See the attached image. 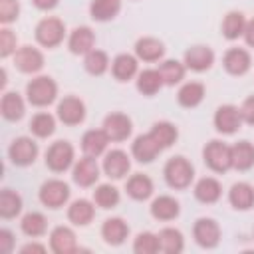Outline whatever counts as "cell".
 <instances>
[{
    "instance_id": "29",
    "label": "cell",
    "mask_w": 254,
    "mask_h": 254,
    "mask_svg": "<svg viewBox=\"0 0 254 254\" xmlns=\"http://www.w3.org/2000/svg\"><path fill=\"white\" fill-rule=\"evenodd\" d=\"M232 167L238 171H248L254 167V145L248 141H240L232 147Z\"/></svg>"
},
{
    "instance_id": "5",
    "label": "cell",
    "mask_w": 254,
    "mask_h": 254,
    "mask_svg": "<svg viewBox=\"0 0 254 254\" xmlns=\"http://www.w3.org/2000/svg\"><path fill=\"white\" fill-rule=\"evenodd\" d=\"M73 163V147L67 141H56L46 151V165L54 173H64Z\"/></svg>"
},
{
    "instance_id": "36",
    "label": "cell",
    "mask_w": 254,
    "mask_h": 254,
    "mask_svg": "<svg viewBox=\"0 0 254 254\" xmlns=\"http://www.w3.org/2000/svg\"><path fill=\"white\" fill-rule=\"evenodd\" d=\"M246 20L242 12H228L222 20V34L228 40H236L238 36H244Z\"/></svg>"
},
{
    "instance_id": "44",
    "label": "cell",
    "mask_w": 254,
    "mask_h": 254,
    "mask_svg": "<svg viewBox=\"0 0 254 254\" xmlns=\"http://www.w3.org/2000/svg\"><path fill=\"white\" fill-rule=\"evenodd\" d=\"M10 54H16V36L12 30L2 28L0 30V56L8 58Z\"/></svg>"
},
{
    "instance_id": "41",
    "label": "cell",
    "mask_w": 254,
    "mask_h": 254,
    "mask_svg": "<svg viewBox=\"0 0 254 254\" xmlns=\"http://www.w3.org/2000/svg\"><path fill=\"white\" fill-rule=\"evenodd\" d=\"M93 200L101 208H113L119 202V190L113 185H99L93 190Z\"/></svg>"
},
{
    "instance_id": "14",
    "label": "cell",
    "mask_w": 254,
    "mask_h": 254,
    "mask_svg": "<svg viewBox=\"0 0 254 254\" xmlns=\"http://www.w3.org/2000/svg\"><path fill=\"white\" fill-rule=\"evenodd\" d=\"M129 167H131V161H129L127 153L121 151V149L109 151V153L105 155V159H103V171H105V175L111 177V179H123V177L127 175Z\"/></svg>"
},
{
    "instance_id": "16",
    "label": "cell",
    "mask_w": 254,
    "mask_h": 254,
    "mask_svg": "<svg viewBox=\"0 0 254 254\" xmlns=\"http://www.w3.org/2000/svg\"><path fill=\"white\" fill-rule=\"evenodd\" d=\"M50 246L58 254H71V252H75L77 242H75L73 230L67 228V226H56L52 230V234H50Z\"/></svg>"
},
{
    "instance_id": "23",
    "label": "cell",
    "mask_w": 254,
    "mask_h": 254,
    "mask_svg": "<svg viewBox=\"0 0 254 254\" xmlns=\"http://www.w3.org/2000/svg\"><path fill=\"white\" fill-rule=\"evenodd\" d=\"M93 44H95V36L87 26L75 28L69 36V42H67V46L73 54H87L93 50Z\"/></svg>"
},
{
    "instance_id": "11",
    "label": "cell",
    "mask_w": 254,
    "mask_h": 254,
    "mask_svg": "<svg viewBox=\"0 0 254 254\" xmlns=\"http://www.w3.org/2000/svg\"><path fill=\"white\" fill-rule=\"evenodd\" d=\"M58 117L60 121H64L65 125H77L83 121L85 117V105L81 99L67 95L58 103Z\"/></svg>"
},
{
    "instance_id": "30",
    "label": "cell",
    "mask_w": 254,
    "mask_h": 254,
    "mask_svg": "<svg viewBox=\"0 0 254 254\" xmlns=\"http://www.w3.org/2000/svg\"><path fill=\"white\" fill-rule=\"evenodd\" d=\"M111 71H113L115 79L127 81L137 73V60L129 54H119L111 64Z\"/></svg>"
},
{
    "instance_id": "32",
    "label": "cell",
    "mask_w": 254,
    "mask_h": 254,
    "mask_svg": "<svg viewBox=\"0 0 254 254\" xmlns=\"http://www.w3.org/2000/svg\"><path fill=\"white\" fill-rule=\"evenodd\" d=\"M202 97H204V85L198 83V81L185 83L179 89V95H177V99H179V103L183 107H196L202 101Z\"/></svg>"
},
{
    "instance_id": "27",
    "label": "cell",
    "mask_w": 254,
    "mask_h": 254,
    "mask_svg": "<svg viewBox=\"0 0 254 254\" xmlns=\"http://www.w3.org/2000/svg\"><path fill=\"white\" fill-rule=\"evenodd\" d=\"M93 216H95V208H93V204H91L89 200H85V198L73 200L71 206L67 208V218H69L73 224H77V226L89 224V222L93 220Z\"/></svg>"
},
{
    "instance_id": "31",
    "label": "cell",
    "mask_w": 254,
    "mask_h": 254,
    "mask_svg": "<svg viewBox=\"0 0 254 254\" xmlns=\"http://www.w3.org/2000/svg\"><path fill=\"white\" fill-rule=\"evenodd\" d=\"M119 10H121V0H93L89 6L91 18L97 22H107L115 18Z\"/></svg>"
},
{
    "instance_id": "21",
    "label": "cell",
    "mask_w": 254,
    "mask_h": 254,
    "mask_svg": "<svg viewBox=\"0 0 254 254\" xmlns=\"http://www.w3.org/2000/svg\"><path fill=\"white\" fill-rule=\"evenodd\" d=\"M127 234H129V226H127V222L123 218H107L103 222V226H101L103 240L107 244H113V246L121 244L127 238Z\"/></svg>"
},
{
    "instance_id": "15",
    "label": "cell",
    "mask_w": 254,
    "mask_h": 254,
    "mask_svg": "<svg viewBox=\"0 0 254 254\" xmlns=\"http://www.w3.org/2000/svg\"><path fill=\"white\" fill-rule=\"evenodd\" d=\"M99 177V167L95 163V157L85 155L83 159H79L73 167V181L79 187H91Z\"/></svg>"
},
{
    "instance_id": "24",
    "label": "cell",
    "mask_w": 254,
    "mask_h": 254,
    "mask_svg": "<svg viewBox=\"0 0 254 254\" xmlns=\"http://www.w3.org/2000/svg\"><path fill=\"white\" fill-rule=\"evenodd\" d=\"M220 194H222V187H220V183H218L216 179H212V177H204V179H200V181L194 185V196H196L200 202H204V204L216 202V200L220 198Z\"/></svg>"
},
{
    "instance_id": "10",
    "label": "cell",
    "mask_w": 254,
    "mask_h": 254,
    "mask_svg": "<svg viewBox=\"0 0 254 254\" xmlns=\"http://www.w3.org/2000/svg\"><path fill=\"white\" fill-rule=\"evenodd\" d=\"M14 64L24 73H36L44 67V56L40 50H36L32 46H22L14 54Z\"/></svg>"
},
{
    "instance_id": "13",
    "label": "cell",
    "mask_w": 254,
    "mask_h": 254,
    "mask_svg": "<svg viewBox=\"0 0 254 254\" xmlns=\"http://www.w3.org/2000/svg\"><path fill=\"white\" fill-rule=\"evenodd\" d=\"M161 151H163V147L155 141V137H153L151 133L139 135V137L133 141V147H131V153H133V157H135L139 163H151Z\"/></svg>"
},
{
    "instance_id": "2",
    "label": "cell",
    "mask_w": 254,
    "mask_h": 254,
    "mask_svg": "<svg viewBox=\"0 0 254 254\" xmlns=\"http://www.w3.org/2000/svg\"><path fill=\"white\" fill-rule=\"evenodd\" d=\"M194 177L192 165L185 157H173L165 165V181L173 189H187Z\"/></svg>"
},
{
    "instance_id": "39",
    "label": "cell",
    "mask_w": 254,
    "mask_h": 254,
    "mask_svg": "<svg viewBox=\"0 0 254 254\" xmlns=\"http://www.w3.org/2000/svg\"><path fill=\"white\" fill-rule=\"evenodd\" d=\"M83 65H85V69H87L91 75H101V73L109 67V58H107L105 52L93 48L91 52L85 54V62H83Z\"/></svg>"
},
{
    "instance_id": "8",
    "label": "cell",
    "mask_w": 254,
    "mask_h": 254,
    "mask_svg": "<svg viewBox=\"0 0 254 254\" xmlns=\"http://www.w3.org/2000/svg\"><path fill=\"white\" fill-rule=\"evenodd\" d=\"M242 121H244L242 113L234 105H220L216 109V113H214V127H216V131H220L224 135L236 133L240 129Z\"/></svg>"
},
{
    "instance_id": "43",
    "label": "cell",
    "mask_w": 254,
    "mask_h": 254,
    "mask_svg": "<svg viewBox=\"0 0 254 254\" xmlns=\"http://www.w3.org/2000/svg\"><path fill=\"white\" fill-rule=\"evenodd\" d=\"M133 250L137 254H155L159 252V236L153 234V232H141L135 242H133Z\"/></svg>"
},
{
    "instance_id": "22",
    "label": "cell",
    "mask_w": 254,
    "mask_h": 254,
    "mask_svg": "<svg viewBox=\"0 0 254 254\" xmlns=\"http://www.w3.org/2000/svg\"><path fill=\"white\" fill-rule=\"evenodd\" d=\"M228 200L236 210H248L254 206V189L248 183H236L228 192Z\"/></svg>"
},
{
    "instance_id": "48",
    "label": "cell",
    "mask_w": 254,
    "mask_h": 254,
    "mask_svg": "<svg viewBox=\"0 0 254 254\" xmlns=\"http://www.w3.org/2000/svg\"><path fill=\"white\" fill-rule=\"evenodd\" d=\"M244 40L248 46L254 48V18L250 22H246V28H244Z\"/></svg>"
},
{
    "instance_id": "47",
    "label": "cell",
    "mask_w": 254,
    "mask_h": 254,
    "mask_svg": "<svg viewBox=\"0 0 254 254\" xmlns=\"http://www.w3.org/2000/svg\"><path fill=\"white\" fill-rule=\"evenodd\" d=\"M12 246H14V234L8 228H2L0 230V252L8 254L12 252Z\"/></svg>"
},
{
    "instance_id": "50",
    "label": "cell",
    "mask_w": 254,
    "mask_h": 254,
    "mask_svg": "<svg viewBox=\"0 0 254 254\" xmlns=\"http://www.w3.org/2000/svg\"><path fill=\"white\" fill-rule=\"evenodd\" d=\"M46 250V246H42V244H26V246H22V254H28V252H44Z\"/></svg>"
},
{
    "instance_id": "35",
    "label": "cell",
    "mask_w": 254,
    "mask_h": 254,
    "mask_svg": "<svg viewBox=\"0 0 254 254\" xmlns=\"http://www.w3.org/2000/svg\"><path fill=\"white\" fill-rule=\"evenodd\" d=\"M163 77L159 73V69H143L137 77V89L145 95H155L161 87H163Z\"/></svg>"
},
{
    "instance_id": "38",
    "label": "cell",
    "mask_w": 254,
    "mask_h": 254,
    "mask_svg": "<svg viewBox=\"0 0 254 254\" xmlns=\"http://www.w3.org/2000/svg\"><path fill=\"white\" fill-rule=\"evenodd\" d=\"M20 226H22V232H24L26 236L36 238V236H42V234L46 232L48 220H46V216H44L42 212H28V214L22 218Z\"/></svg>"
},
{
    "instance_id": "9",
    "label": "cell",
    "mask_w": 254,
    "mask_h": 254,
    "mask_svg": "<svg viewBox=\"0 0 254 254\" xmlns=\"http://www.w3.org/2000/svg\"><path fill=\"white\" fill-rule=\"evenodd\" d=\"M192 236L202 248H214L220 240V226L212 218H198L192 226Z\"/></svg>"
},
{
    "instance_id": "6",
    "label": "cell",
    "mask_w": 254,
    "mask_h": 254,
    "mask_svg": "<svg viewBox=\"0 0 254 254\" xmlns=\"http://www.w3.org/2000/svg\"><path fill=\"white\" fill-rule=\"evenodd\" d=\"M69 198V187L60 179H50L40 187V200L50 208H60Z\"/></svg>"
},
{
    "instance_id": "42",
    "label": "cell",
    "mask_w": 254,
    "mask_h": 254,
    "mask_svg": "<svg viewBox=\"0 0 254 254\" xmlns=\"http://www.w3.org/2000/svg\"><path fill=\"white\" fill-rule=\"evenodd\" d=\"M30 129L36 137H50L56 129V119L50 113H36L30 121Z\"/></svg>"
},
{
    "instance_id": "49",
    "label": "cell",
    "mask_w": 254,
    "mask_h": 254,
    "mask_svg": "<svg viewBox=\"0 0 254 254\" xmlns=\"http://www.w3.org/2000/svg\"><path fill=\"white\" fill-rule=\"evenodd\" d=\"M32 2H34L36 8H40V10H52V8L58 6V0H32Z\"/></svg>"
},
{
    "instance_id": "4",
    "label": "cell",
    "mask_w": 254,
    "mask_h": 254,
    "mask_svg": "<svg viewBox=\"0 0 254 254\" xmlns=\"http://www.w3.org/2000/svg\"><path fill=\"white\" fill-rule=\"evenodd\" d=\"M64 34H65L64 22L54 16L40 20V24L36 26V40L44 48H56L58 44H62Z\"/></svg>"
},
{
    "instance_id": "19",
    "label": "cell",
    "mask_w": 254,
    "mask_h": 254,
    "mask_svg": "<svg viewBox=\"0 0 254 254\" xmlns=\"http://www.w3.org/2000/svg\"><path fill=\"white\" fill-rule=\"evenodd\" d=\"M224 67L232 75H242L250 69V54L242 48H230L224 54Z\"/></svg>"
},
{
    "instance_id": "17",
    "label": "cell",
    "mask_w": 254,
    "mask_h": 254,
    "mask_svg": "<svg viewBox=\"0 0 254 254\" xmlns=\"http://www.w3.org/2000/svg\"><path fill=\"white\" fill-rule=\"evenodd\" d=\"M212 62H214V54L206 46H192L185 54V65L192 71H204L212 65Z\"/></svg>"
},
{
    "instance_id": "18",
    "label": "cell",
    "mask_w": 254,
    "mask_h": 254,
    "mask_svg": "<svg viewBox=\"0 0 254 254\" xmlns=\"http://www.w3.org/2000/svg\"><path fill=\"white\" fill-rule=\"evenodd\" d=\"M111 139L107 137V133L103 129H89L81 137V149L89 157H99L107 149V143Z\"/></svg>"
},
{
    "instance_id": "26",
    "label": "cell",
    "mask_w": 254,
    "mask_h": 254,
    "mask_svg": "<svg viewBox=\"0 0 254 254\" xmlns=\"http://www.w3.org/2000/svg\"><path fill=\"white\" fill-rule=\"evenodd\" d=\"M0 111H2L4 119L18 121L24 115V99L16 91H6L2 95V101H0Z\"/></svg>"
},
{
    "instance_id": "25",
    "label": "cell",
    "mask_w": 254,
    "mask_h": 254,
    "mask_svg": "<svg viewBox=\"0 0 254 254\" xmlns=\"http://www.w3.org/2000/svg\"><path fill=\"white\" fill-rule=\"evenodd\" d=\"M179 202L169 196V194H163V196H157L151 204V214L157 218V220H173L179 216Z\"/></svg>"
},
{
    "instance_id": "37",
    "label": "cell",
    "mask_w": 254,
    "mask_h": 254,
    "mask_svg": "<svg viewBox=\"0 0 254 254\" xmlns=\"http://www.w3.org/2000/svg\"><path fill=\"white\" fill-rule=\"evenodd\" d=\"M149 133L155 137V141H157L163 149L171 147V145L177 141V137H179L177 127H175L173 123H169V121H159V123H155Z\"/></svg>"
},
{
    "instance_id": "20",
    "label": "cell",
    "mask_w": 254,
    "mask_h": 254,
    "mask_svg": "<svg viewBox=\"0 0 254 254\" xmlns=\"http://www.w3.org/2000/svg\"><path fill=\"white\" fill-rule=\"evenodd\" d=\"M135 54H137V58L143 60V62H157L159 58H163L165 46H163L161 40L151 38V36H145V38L137 40V44H135Z\"/></svg>"
},
{
    "instance_id": "12",
    "label": "cell",
    "mask_w": 254,
    "mask_h": 254,
    "mask_svg": "<svg viewBox=\"0 0 254 254\" xmlns=\"http://www.w3.org/2000/svg\"><path fill=\"white\" fill-rule=\"evenodd\" d=\"M131 119L125 113H109L103 121V131L111 141H125L131 135Z\"/></svg>"
},
{
    "instance_id": "33",
    "label": "cell",
    "mask_w": 254,
    "mask_h": 254,
    "mask_svg": "<svg viewBox=\"0 0 254 254\" xmlns=\"http://www.w3.org/2000/svg\"><path fill=\"white\" fill-rule=\"evenodd\" d=\"M20 210H22V196L12 189H4L0 192V216L14 218L16 214H20Z\"/></svg>"
},
{
    "instance_id": "34",
    "label": "cell",
    "mask_w": 254,
    "mask_h": 254,
    "mask_svg": "<svg viewBox=\"0 0 254 254\" xmlns=\"http://www.w3.org/2000/svg\"><path fill=\"white\" fill-rule=\"evenodd\" d=\"M157 236H159V248L167 254H179L185 246L183 234L177 228H163Z\"/></svg>"
},
{
    "instance_id": "7",
    "label": "cell",
    "mask_w": 254,
    "mask_h": 254,
    "mask_svg": "<svg viewBox=\"0 0 254 254\" xmlns=\"http://www.w3.org/2000/svg\"><path fill=\"white\" fill-rule=\"evenodd\" d=\"M8 155H10V161L18 167H28L36 161L38 157V145L34 139L30 137H18L12 141L10 149H8Z\"/></svg>"
},
{
    "instance_id": "40",
    "label": "cell",
    "mask_w": 254,
    "mask_h": 254,
    "mask_svg": "<svg viewBox=\"0 0 254 254\" xmlns=\"http://www.w3.org/2000/svg\"><path fill=\"white\" fill-rule=\"evenodd\" d=\"M159 73L167 85H175L185 77V65L177 60H167L159 65Z\"/></svg>"
},
{
    "instance_id": "45",
    "label": "cell",
    "mask_w": 254,
    "mask_h": 254,
    "mask_svg": "<svg viewBox=\"0 0 254 254\" xmlns=\"http://www.w3.org/2000/svg\"><path fill=\"white\" fill-rule=\"evenodd\" d=\"M18 14H20V6L16 0H0V22L2 24L14 22Z\"/></svg>"
},
{
    "instance_id": "46",
    "label": "cell",
    "mask_w": 254,
    "mask_h": 254,
    "mask_svg": "<svg viewBox=\"0 0 254 254\" xmlns=\"http://www.w3.org/2000/svg\"><path fill=\"white\" fill-rule=\"evenodd\" d=\"M240 113H242V119L248 123V125H254V95L246 97L242 107H240Z\"/></svg>"
},
{
    "instance_id": "28",
    "label": "cell",
    "mask_w": 254,
    "mask_h": 254,
    "mask_svg": "<svg viewBox=\"0 0 254 254\" xmlns=\"http://www.w3.org/2000/svg\"><path fill=\"white\" fill-rule=\"evenodd\" d=\"M151 192H153V181H151L147 175L137 173V175H133V177L127 181V194H129L131 198H135V200H145V198L151 196Z\"/></svg>"
},
{
    "instance_id": "3",
    "label": "cell",
    "mask_w": 254,
    "mask_h": 254,
    "mask_svg": "<svg viewBox=\"0 0 254 254\" xmlns=\"http://www.w3.org/2000/svg\"><path fill=\"white\" fill-rule=\"evenodd\" d=\"M202 157H204L206 167L214 173H224L232 167V147H228L222 141L206 143V147L202 151Z\"/></svg>"
},
{
    "instance_id": "1",
    "label": "cell",
    "mask_w": 254,
    "mask_h": 254,
    "mask_svg": "<svg viewBox=\"0 0 254 254\" xmlns=\"http://www.w3.org/2000/svg\"><path fill=\"white\" fill-rule=\"evenodd\" d=\"M26 95H28V101L36 107H46L50 105L56 95H58V85L52 77L48 75H40V77H34L28 85H26Z\"/></svg>"
}]
</instances>
